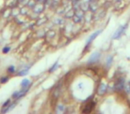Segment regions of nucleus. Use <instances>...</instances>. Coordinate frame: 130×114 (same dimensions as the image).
<instances>
[{
  "label": "nucleus",
  "mask_w": 130,
  "mask_h": 114,
  "mask_svg": "<svg viewBox=\"0 0 130 114\" xmlns=\"http://www.w3.org/2000/svg\"><path fill=\"white\" fill-rule=\"evenodd\" d=\"M126 26L127 25H124V26H120V27L117 30L115 31V33L113 34V39H119V37H120L121 36H122V34L124 33V31L126 30Z\"/></svg>",
  "instance_id": "1"
},
{
  "label": "nucleus",
  "mask_w": 130,
  "mask_h": 114,
  "mask_svg": "<svg viewBox=\"0 0 130 114\" xmlns=\"http://www.w3.org/2000/svg\"><path fill=\"white\" fill-rule=\"evenodd\" d=\"M124 86H125V82H124V79H118L117 83L115 84V87L117 90H120V89L124 88Z\"/></svg>",
  "instance_id": "2"
},
{
  "label": "nucleus",
  "mask_w": 130,
  "mask_h": 114,
  "mask_svg": "<svg viewBox=\"0 0 130 114\" xmlns=\"http://www.w3.org/2000/svg\"><path fill=\"white\" fill-rule=\"evenodd\" d=\"M99 57H100V53L99 52H95L93 54L91 55V57L89 58V63H95V61L99 59Z\"/></svg>",
  "instance_id": "3"
},
{
  "label": "nucleus",
  "mask_w": 130,
  "mask_h": 114,
  "mask_svg": "<svg viewBox=\"0 0 130 114\" xmlns=\"http://www.w3.org/2000/svg\"><path fill=\"white\" fill-rule=\"evenodd\" d=\"M106 90H107V86H106L104 83H102L98 88V94H101V96H102V94L106 93Z\"/></svg>",
  "instance_id": "4"
},
{
  "label": "nucleus",
  "mask_w": 130,
  "mask_h": 114,
  "mask_svg": "<svg viewBox=\"0 0 130 114\" xmlns=\"http://www.w3.org/2000/svg\"><path fill=\"white\" fill-rule=\"evenodd\" d=\"M94 106H95V103H88V104L85 105V110H83V112H85V113H88V112H90L94 109Z\"/></svg>",
  "instance_id": "5"
},
{
  "label": "nucleus",
  "mask_w": 130,
  "mask_h": 114,
  "mask_svg": "<svg viewBox=\"0 0 130 114\" xmlns=\"http://www.w3.org/2000/svg\"><path fill=\"white\" fill-rule=\"evenodd\" d=\"M100 33H101V30H98V31L95 32V33H94V34H92L91 37H90L89 39H88V43H86V44H88H88H90V42H91L92 40H94V39H95V37H96L97 36H98Z\"/></svg>",
  "instance_id": "6"
},
{
  "label": "nucleus",
  "mask_w": 130,
  "mask_h": 114,
  "mask_svg": "<svg viewBox=\"0 0 130 114\" xmlns=\"http://www.w3.org/2000/svg\"><path fill=\"white\" fill-rule=\"evenodd\" d=\"M29 84H30V80L29 79H23V81H21V87H23V88H29Z\"/></svg>",
  "instance_id": "7"
},
{
  "label": "nucleus",
  "mask_w": 130,
  "mask_h": 114,
  "mask_svg": "<svg viewBox=\"0 0 130 114\" xmlns=\"http://www.w3.org/2000/svg\"><path fill=\"white\" fill-rule=\"evenodd\" d=\"M124 88H125V90H126V94H130V85L129 84L125 85V86H124Z\"/></svg>",
  "instance_id": "8"
},
{
  "label": "nucleus",
  "mask_w": 130,
  "mask_h": 114,
  "mask_svg": "<svg viewBox=\"0 0 130 114\" xmlns=\"http://www.w3.org/2000/svg\"><path fill=\"white\" fill-rule=\"evenodd\" d=\"M28 69H25V70H20V72H19V75L20 76H23V75H26L27 73H28Z\"/></svg>",
  "instance_id": "9"
},
{
  "label": "nucleus",
  "mask_w": 130,
  "mask_h": 114,
  "mask_svg": "<svg viewBox=\"0 0 130 114\" xmlns=\"http://www.w3.org/2000/svg\"><path fill=\"white\" fill-rule=\"evenodd\" d=\"M112 56H109V58H108V61H107L108 66H110L111 63H112Z\"/></svg>",
  "instance_id": "10"
},
{
  "label": "nucleus",
  "mask_w": 130,
  "mask_h": 114,
  "mask_svg": "<svg viewBox=\"0 0 130 114\" xmlns=\"http://www.w3.org/2000/svg\"><path fill=\"white\" fill-rule=\"evenodd\" d=\"M9 50H10V48H9V47H6V48L4 49V53H6V52H8Z\"/></svg>",
  "instance_id": "11"
},
{
  "label": "nucleus",
  "mask_w": 130,
  "mask_h": 114,
  "mask_svg": "<svg viewBox=\"0 0 130 114\" xmlns=\"http://www.w3.org/2000/svg\"><path fill=\"white\" fill-rule=\"evenodd\" d=\"M9 71L10 72H13V67H11V68H9Z\"/></svg>",
  "instance_id": "12"
},
{
  "label": "nucleus",
  "mask_w": 130,
  "mask_h": 114,
  "mask_svg": "<svg viewBox=\"0 0 130 114\" xmlns=\"http://www.w3.org/2000/svg\"></svg>",
  "instance_id": "13"
}]
</instances>
